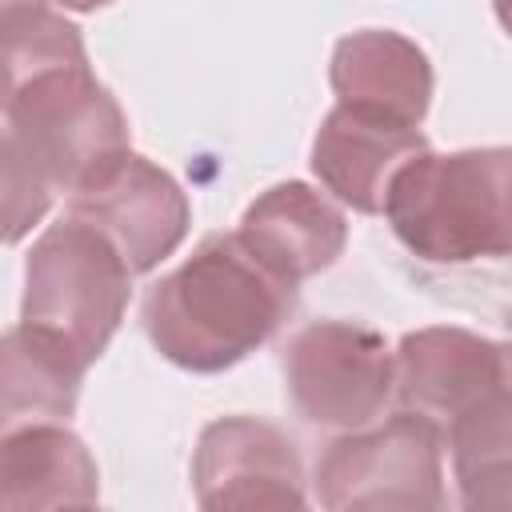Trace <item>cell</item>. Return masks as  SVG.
<instances>
[{"instance_id":"obj_13","label":"cell","mask_w":512,"mask_h":512,"mask_svg":"<svg viewBox=\"0 0 512 512\" xmlns=\"http://www.w3.org/2000/svg\"><path fill=\"white\" fill-rule=\"evenodd\" d=\"M328 84L336 104L364 108L420 128L432 104V64L424 48L388 28H364L332 48Z\"/></svg>"},{"instance_id":"obj_9","label":"cell","mask_w":512,"mask_h":512,"mask_svg":"<svg viewBox=\"0 0 512 512\" xmlns=\"http://www.w3.org/2000/svg\"><path fill=\"white\" fill-rule=\"evenodd\" d=\"M428 140L420 128L336 104L312 140V172L316 180L356 212H384L392 176L424 152Z\"/></svg>"},{"instance_id":"obj_4","label":"cell","mask_w":512,"mask_h":512,"mask_svg":"<svg viewBox=\"0 0 512 512\" xmlns=\"http://www.w3.org/2000/svg\"><path fill=\"white\" fill-rule=\"evenodd\" d=\"M132 276L124 252L68 212L36 236L24 260L20 320L68 340L92 364L124 320Z\"/></svg>"},{"instance_id":"obj_7","label":"cell","mask_w":512,"mask_h":512,"mask_svg":"<svg viewBox=\"0 0 512 512\" xmlns=\"http://www.w3.org/2000/svg\"><path fill=\"white\" fill-rule=\"evenodd\" d=\"M68 212L96 224L124 252L132 272H152L160 260H168L192 224L184 188L132 148L100 164L68 196Z\"/></svg>"},{"instance_id":"obj_12","label":"cell","mask_w":512,"mask_h":512,"mask_svg":"<svg viewBox=\"0 0 512 512\" xmlns=\"http://www.w3.org/2000/svg\"><path fill=\"white\" fill-rule=\"evenodd\" d=\"M100 500V472L76 432L52 420L4 428L0 444V508H92Z\"/></svg>"},{"instance_id":"obj_11","label":"cell","mask_w":512,"mask_h":512,"mask_svg":"<svg viewBox=\"0 0 512 512\" xmlns=\"http://www.w3.org/2000/svg\"><path fill=\"white\" fill-rule=\"evenodd\" d=\"M504 360L508 344L468 328L408 332L396 348V400L444 428L504 372Z\"/></svg>"},{"instance_id":"obj_8","label":"cell","mask_w":512,"mask_h":512,"mask_svg":"<svg viewBox=\"0 0 512 512\" xmlns=\"http://www.w3.org/2000/svg\"><path fill=\"white\" fill-rule=\"evenodd\" d=\"M192 492L208 512L304 508V464L296 444L268 420H212L192 452Z\"/></svg>"},{"instance_id":"obj_1","label":"cell","mask_w":512,"mask_h":512,"mask_svg":"<svg viewBox=\"0 0 512 512\" xmlns=\"http://www.w3.org/2000/svg\"><path fill=\"white\" fill-rule=\"evenodd\" d=\"M4 72V240L16 244L48 212L52 192L72 196L128 148V120L88 56Z\"/></svg>"},{"instance_id":"obj_14","label":"cell","mask_w":512,"mask_h":512,"mask_svg":"<svg viewBox=\"0 0 512 512\" xmlns=\"http://www.w3.org/2000/svg\"><path fill=\"white\" fill-rule=\"evenodd\" d=\"M464 508H512V344L504 372L444 424Z\"/></svg>"},{"instance_id":"obj_15","label":"cell","mask_w":512,"mask_h":512,"mask_svg":"<svg viewBox=\"0 0 512 512\" xmlns=\"http://www.w3.org/2000/svg\"><path fill=\"white\" fill-rule=\"evenodd\" d=\"M4 428L20 420H68L80 400L88 360L60 336L16 324L4 332Z\"/></svg>"},{"instance_id":"obj_6","label":"cell","mask_w":512,"mask_h":512,"mask_svg":"<svg viewBox=\"0 0 512 512\" xmlns=\"http://www.w3.org/2000/svg\"><path fill=\"white\" fill-rule=\"evenodd\" d=\"M292 408L316 428H364L396 392V356L384 336L352 320L304 324L284 348Z\"/></svg>"},{"instance_id":"obj_10","label":"cell","mask_w":512,"mask_h":512,"mask_svg":"<svg viewBox=\"0 0 512 512\" xmlns=\"http://www.w3.org/2000/svg\"><path fill=\"white\" fill-rule=\"evenodd\" d=\"M236 236L272 276L296 288L340 260L348 244V220L316 188L284 180L244 208Z\"/></svg>"},{"instance_id":"obj_5","label":"cell","mask_w":512,"mask_h":512,"mask_svg":"<svg viewBox=\"0 0 512 512\" xmlns=\"http://www.w3.org/2000/svg\"><path fill=\"white\" fill-rule=\"evenodd\" d=\"M312 488L332 512H436L444 508V428L416 408L352 428L320 452Z\"/></svg>"},{"instance_id":"obj_3","label":"cell","mask_w":512,"mask_h":512,"mask_svg":"<svg viewBox=\"0 0 512 512\" xmlns=\"http://www.w3.org/2000/svg\"><path fill=\"white\" fill-rule=\"evenodd\" d=\"M384 216L432 264L512 256V148L416 152L392 176Z\"/></svg>"},{"instance_id":"obj_16","label":"cell","mask_w":512,"mask_h":512,"mask_svg":"<svg viewBox=\"0 0 512 512\" xmlns=\"http://www.w3.org/2000/svg\"><path fill=\"white\" fill-rule=\"evenodd\" d=\"M52 4L72 8V12H96V8H104V4H112V0H52Z\"/></svg>"},{"instance_id":"obj_17","label":"cell","mask_w":512,"mask_h":512,"mask_svg":"<svg viewBox=\"0 0 512 512\" xmlns=\"http://www.w3.org/2000/svg\"><path fill=\"white\" fill-rule=\"evenodd\" d=\"M492 8H496V20L504 24V32L512 36V0H492Z\"/></svg>"},{"instance_id":"obj_18","label":"cell","mask_w":512,"mask_h":512,"mask_svg":"<svg viewBox=\"0 0 512 512\" xmlns=\"http://www.w3.org/2000/svg\"><path fill=\"white\" fill-rule=\"evenodd\" d=\"M4 8H48V0H4Z\"/></svg>"},{"instance_id":"obj_2","label":"cell","mask_w":512,"mask_h":512,"mask_svg":"<svg viewBox=\"0 0 512 512\" xmlns=\"http://www.w3.org/2000/svg\"><path fill=\"white\" fill-rule=\"evenodd\" d=\"M296 288L272 276L236 232H208L192 256L144 296L152 348L188 372H224L268 344L288 320Z\"/></svg>"}]
</instances>
